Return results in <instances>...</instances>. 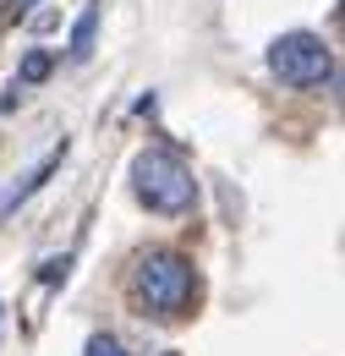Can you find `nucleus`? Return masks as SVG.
Wrapping results in <instances>:
<instances>
[{
    "instance_id": "8",
    "label": "nucleus",
    "mask_w": 345,
    "mask_h": 356,
    "mask_svg": "<svg viewBox=\"0 0 345 356\" xmlns=\"http://www.w3.org/2000/svg\"><path fill=\"white\" fill-rule=\"evenodd\" d=\"M66 268H72V258H49V264H44V285H55V280H66Z\"/></svg>"
},
{
    "instance_id": "9",
    "label": "nucleus",
    "mask_w": 345,
    "mask_h": 356,
    "mask_svg": "<svg viewBox=\"0 0 345 356\" xmlns=\"http://www.w3.org/2000/svg\"><path fill=\"white\" fill-rule=\"evenodd\" d=\"M6 6H11V17H28V11L39 6V0H6Z\"/></svg>"
},
{
    "instance_id": "6",
    "label": "nucleus",
    "mask_w": 345,
    "mask_h": 356,
    "mask_svg": "<svg viewBox=\"0 0 345 356\" xmlns=\"http://www.w3.org/2000/svg\"><path fill=\"white\" fill-rule=\"evenodd\" d=\"M49 66H55V60H49L44 49H28V55H22V72H17V83H22V88H33V83L49 77Z\"/></svg>"
},
{
    "instance_id": "1",
    "label": "nucleus",
    "mask_w": 345,
    "mask_h": 356,
    "mask_svg": "<svg viewBox=\"0 0 345 356\" xmlns=\"http://www.w3.org/2000/svg\"><path fill=\"white\" fill-rule=\"evenodd\" d=\"M131 192H137L154 214H192L198 176L175 159L170 148H143V154L131 159Z\"/></svg>"
},
{
    "instance_id": "5",
    "label": "nucleus",
    "mask_w": 345,
    "mask_h": 356,
    "mask_svg": "<svg viewBox=\"0 0 345 356\" xmlns=\"http://www.w3.org/2000/svg\"><path fill=\"white\" fill-rule=\"evenodd\" d=\"M55 165H61V159L49 154V159H44V165H39V170H33V176H28V181H22V186H11V192L0 197V214H11V209H17V203H22L28 192H33V186H44V181H49V170H55Z\"/></svg>"
},
{
    "instance_id": "2",
    "label": "nucleus",
    "mask_w": 345,
    "mask_h": 356,
    "mask_svg": "<svg viewBox=\"0 0 345 356\" xmlns=\"http://www.w3.org/2000/svg\"><path fill=\"white\" fill-rule=\"evenodd\" d=\"M268 72L285 88H318L335 77V49L323 44L318 33H280L268 44Z\"/></svg>"
},
{
    "instance_id": "3",
    "label": "nucleus",
    "mask_w": 345,
    "mask_h": 356,
    "mask_svg": "<svg viewBox=\"0 0 345 356\" xmlns=\"http://www.w3.org/2000/svg\"><path fill=\"white\" fill-rule=\"evenodd\" d=\"M131 291H137L143 307H154V312L186 307V296H192V264L181 252H148L137 264V274H131Z\"/></svg>"
},
{
    "instance_id": "7",
    "label": "nucleus",
    "mask_w": 345,
    "mask_h": 356,
    "mask_svg": "<svg viewBox=\"0 0 345 356\" xmlns=\"http://www.w3.org/2000/svg\"><path fill=\"white\" fill-rule=\"evenodd\" d=\"M83 356H127V351H121V340H110V334H93Z\"/></svg>"
},
{
    "instance_id": "4",
    "label": "nucleus",
    "mask_w": 345,
    "mask_h": 356,
    "mask_svg": "<svg viewBox=\"0 0 345 356\" xmlns=\"http://www.w3.org/2000/svg\"><path fill=\"white\" fill-rule=\"evenodd\" d=\"M93 33H99V6H88L83 17L72 22V49H66V55H72V60H88V55H93Z\"/></svg>"
}]
</instances>
